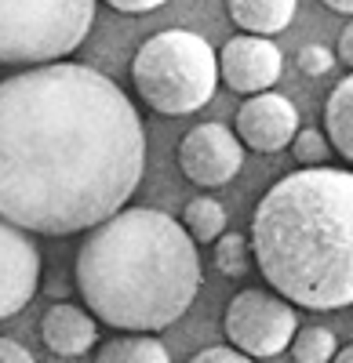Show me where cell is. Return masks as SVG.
Returning a JSON list of instances; mask_svg holds the SVG:
<instances>
[{
	"instance_id": "obj_11",
	"label": "cell",
	"mask_w": 353,
	"mask_h": 363,
	"mask_svg": "<svg viewBox=\"0 0 353 363\" xmlns=\"http://www.w3.org/2000/svg\"><path fill=\"white\" fill-rule=\"evenodd\" d=\"M40 338L55 356H84L99 342V323L92 320V313H84L80 306H51L40 320Z\"/></svg>"
},
{
	"instance_id": "obj_24",
	"label": "cell",
	"mask_w": 353,
	"mask_h": 363,
	"mask_svg": "<svg viewBox=\"0 0 353 363\" xmlns=\"http://www.w3.org/2000/svg\"><path fill=\"white\" fill-rule=\"evenodd\" d=\"M325 4L332 11H339V15H353V0H325Z\"/></svg>"
},
{
	"instance_id": "obj_2",
	"label": "cell",
	"mask_w": 353,
	"mask_h": 363,
	"mask_svg": "<svg viewBox=\"0 0 353 363\" xmlns=\"http://www.w3.org/2000/svg\"><path fill=\"white\" fill-rule=\"evenodd\" d=\"M73 272L87 313L135 335L171 327L204 284L193 236L157 207H121L92 225Z\"/></svg>"
},
{
	"instance_id": "obj_5",
	"label": "cell",
	"mask_w": 353,
	"mask_h": 363,
	"mask_svg": "<svg viewBox=\"0 0 353 363\" xmlns=\"http://www.w3.org/2000/svg\"><path fill=\"white\" fill-rule=\"evenodd\" d=\"M95 0H0V66H44L77 51Z\"/></svg>"
},
{
	"instance_id": "obj_23",
	"label": "cell",
	"mask_w": 353,
	"mask_h": 363,
	"mask_svg": "<svg viewBox=\"0 0 353 363\" xmlns=\"http://www.w3.org/2000/svg\"><path fill=\"white\" fill-rule=\"evenodd\" d=\"M339 58H342V62L353 69V22L342 29V33H339Z\"/></svg>"
},
{
	"instance_id": "obj_6",
	"label": "cell",
	"mask_w": 353,
	"mask_h": 363,
	"mask_svg": "<svg viewBox=\"0 0 353 363\" xmlns=\"http://www.w3.org/2000/svg\"><path fill=\"white\" fill-rule=\"evenodd\" d=\"M222 330H226L233 349L259 356V359H270V356H281L291 345V335L299 330V323H295L291 301L281 298L277 291L244 287L229 298L226 316H222Z\"/></svg>"
},
{
	"instance_id": "obj_16",
	"label": "cell",
	"mask_w": 353,
	"mask_h": 363,
	"mask_svg": "<svg viewBox=\"0 0 353 363\" xmlns=\"http://www.w3.org/2000/svg\"><path fill=\"white\" fill-rule=\"evenodd\" d=\"M215 265L222 277L229 280H244L251 265H255V255H251V240L241 236V233H222L215 240Z\"/></svg>"
},
{
	"instance_id": "obj_8",
	"label": "cell",
	"mask_w": 353,
	"mask_h": 363,
	"mask_svg": "<svg viewBox=\"0 0 353 363\" xmlns=\"http://www.w3.org/2000/svg\"><path fill=\"white\" fill-rule=\"evenodd\" d=\"M40 284V251L26 229L0 218V320L29 306Z\"/></svg>"
},
{
	"instance_id": "obj_25",
	"label": "cell",
	"mask_w": 353,
	"mask_h": 363,
	"mask_svg": "<svg viewBox=\"0 0 353 363\" xmlns=\"http://www.w3.org/2000/svg\"><path fill=\"white\" fill-rule=\"evenodd\" d=\"M332 363H353V345H346L342 352H335V356H332Z\"/></svg>"
},
{
	"instance_id": "obj_10",
	"label": "cell",
	"mask_w": 353,
	"mask_h": 363,
	"mask_svg": "<svg viewBox=\"0 0 353 363\" xmlns=\"http://www.w3.org/2000/svg\"><path fill=\"white\" fill-rule=\"evenodd\" d=\"M299 131V109L277 91H259L237 109V138L255 153H281Z\"/></svg>"
},
{
	"instance_id": "obj_7",
	"label": "cell",
	"mask_w": 353,
	"mask_h": 363,
	"mask_svg": "<svg viewBox=\"0 0 353 363\" xmlns=\"http://www.w3.org/2000/svg\"><path fill=\"white\" fill-rule=\"evenodd\" d=\"M179 167L193 186L219 189L244 167V145L226 124H200L179 145Z\"/></svg>"
},
{
	"instance_id": "obj_9",
	"label": "cell",
	"mask_w": 353,
	"mask_h": 363,
	"mask_svg": "<svg viewBox=\"0 0 353 363\" xmlns=\"http://www.w3.org/2000/svg\"><path fill=\"white\" fill-rule=\"evenodd\" d=\"M284 58L281 48L270 37H255V33H241L226 40V48L219 51V77L229 84V91L237 95H259L270 91L281 80Z\"/></svg>"
},
{
	"instance_id": "obj_3",
	"label": "cell",
	"mask_w": 353,
	"mask_h": 363,
	"mask_svg": "<svg viewBox=\"0 0 353 363\" xmlns=\"http://www.w3.org/2000/svg\"><path fill=\"white\" fill-rule=\"evenodd\" d=\"M251 255L291 306H353V171L320 164L270 186L251 215Z\"/></svg>"
},
{
	"instance_id": "obj_13",
	"label": "cell",
	"mask_w": 353,
	"mask_h": 363,
	"mask_svg": "<svg viewBox=\"0 0 353 363\" xmlns=\"http://www.w3.org/2000/svg\"><path fill=\"white\" fill-rule=\"evenodd\" d=\"M325 135L335 153H342L353 164V77L335 84L325 106Z\"/></svg>"
},
{
	"instance_id": "obj_12",
	"label": "cell",
	"mask_w": 353,
	"mask_h": 363,
	"mask_svg": "<svg viewBox=\"0 0 353 363\" xmlns=\"http://www.w3.org/2000/svg\"><path fill=\"white\" fill-rule=\"evenodd\" d=\"M229 18L244 33L273 37L295 18V0H229Z\"/></svg>"
},
{
	"instance_id": "obj_4",
	"label": "cell",
	"mask_w": 353,
	"mask_h": 363,
	"mask_svg": "<svg viewBox=\"0 0 353 363\" xmlns=\"http://www.w3.org/2000/svg\"><path fill=\"white\" fill-rule=\"evenodd\" d=\"M131 80L150 109L164 116H186L212 102L219 84V55L200 33L164 29L135 51Z\"/></svg>"
},
{
	"instance_id": "obj_15",
	"label": "cell",
	"mask_w": 353,
	"mask_h": 363,
	"mask_svg": "<svg viewBox=\"0 0 353 363\" xmlns=\"http://www.w3.org/2000/svg\"><path fill=\"white\" fill-rule=\"evenodd\" d=\"M183 225L193 236V244H215L226 233V207L212 196H197L183 211Z\"/></svg>"
},
{
	"instance_id": "obj_17",
	"label": "cell",
	"mask_w": 353,
	"mask_h": 363,
	"mask_svg": "<svg viewBox=\"0 0 353 363\" xmlns=\"http://www.w3.org/2000/svg\"><path fill=\"white\" fill-rule=\"evenodd\" d=\"M339 352V342L328 327H303L291 335V356L295 363H332Z\"/></svg>"
},
{
	"instance_id": "obj_1",
	"label": "cell",
	"mask_w": 353,
	"mask_h": 363,
	"mask_svg": "<svg viewBox=\"0 0 353 363\" xmlns=\"http://www.w3.org/2000/svg\"><path fill=\"white\" fill-rule=\"evenodd\" d=\"M142 171L139 109L106 73L58 58L0 80V218L84 233L128 203Z\"/></svg>"
},
{
	"instance_id": "obj_20",
	"label": "cell",
	"mask_w": 353,
	"mask_h": 363,
	"mask_svg": "<svg viewBox=\"0 0 353 363\" xmlns=\"http://www.w3.org/2000/svg\"><path fill=\"white\" fill-rule=\"evenodd\" d=\"M190 363H255L248 352L229 349V345H215V349H200Z\"/></svg>"
},
{
	"instance_id": "obj_14",
	"label": "cell",
	"mask_w": 353,
	"mask_h": 363,
	"mask_svg": "<svg viewBox=\"0 0 353 363\" xmlns=\"http://www.w3.org/2000/svg\"><path fill=\"white\" fill-rule=\"evenodd\" d=\"M95 363H171L164 342L150 335H128V338H113L99 349Z\"/></svg>"
},
{
	"instance_id": "obj_19",
	"label": "cell",
	"mask_w": 353,
	"mask_h": 363,
	"mask_svg": "<svg viewBox=\"0 0 353 363\" xmlns=\"http://www.w3.org/2000/svg\"><path fill=\"white\" fill-rule=\"evenodd\" d=\"M332 66H335V55H332L325 44H310V48L299 51V69H303L306 77H325Z\"/></svg>"
},
{
	"instance_id": "obj_18",
	"label": "cell",
	"mask_w": 353,
	"mask_h": 363,
	"mask_svg": "<svg viewBox=\"0 0 353 363\" xmlns=\"http://www.w3.org/2000/svg\"><path fill=\"white\" fill-rule=\"evenodd\" d=\"M291 153L303 167H320L328 157H332V142L328 135H320L317 128H299L295 138H291Z\"/></svg>"
},
{
	"instance_id": "obj_22",
	"label": "cell",
	"mask_w": 353,
	"mask_h": 363,
	"mask_svg": "<svg viewBox=\"0 0 353 363\" xmlns=\"http://www.w3.org/2000/svg\"><path fill=\"white\" fill-rule=\"evenodd\" d=\"M106 4L113 11H124V15H142V11H153V8L168 4V0H106Z\"/></svg>"
},
{
	"instance_id": "obj_21",
	"label": "cell",
	"mask_w": 353,
	"mask_h": 363,
	"mask_svg": "<svg viewBox=\"0 0 353 363\" xmlns=\"http://www.w3.org/2000/svg\"><path fill=\"white\" fill-rule=\"evenodd\" d=\"M0 363H37V359L26 345H18L11 338H0Z\"/></svg>"
}]
</instances>
